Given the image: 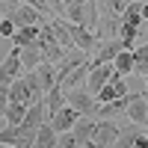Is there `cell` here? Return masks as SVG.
Segmentation results:
<instances>
[{
    "label": "cell",
    "mask_w": 148,
    "mask_h": 148,
    "mask_svg": "<svg viewBox=\"0 0 148 148\" xmlns=\"http://www.w3.org/2000/svg\"><path fill=\"white\" fill-rule=\"evenodd\" d=\"M65 27H68L71 39H74V47L86 51L89 56H95V53H98V47H101V36H98L95 30L83 27V24H74V21H65Z\"/></svg>",
    "instance_id": "3957f363"
},
{
    "label": "cell",
    "mask_w": 148,
    "mask_h": 148,
    "mask_svg": "<svg viewBox=\"0 0 148 148\" xmlns=\"http://www.w3.org/2000/svg\"><path fill=\"white\" fill-rule=\"evenodd\" d=\"M59 148H83V145L77 142L74 130H68V133H59Z\"/></svg>",
    "instance_id": "603a6c76"
},
{
    "label": "cell",
    "mask_w": 148,
    "mask_h": 148,
    "mask_svg": "<svg viewBox=\"0 0 148 148\" xmlns=\"http://www.w3.org/2000/svg\"><path fill=\"white\" fill-rule=\"evenodd\" d=\"M119 133H121V125H116V119H98V127L92 133V139L83 148H113Z\"/></svg>",
    "instance_id": "7a4b0ae2"
},
{
    "label": "cell",
    "mask_w": 148,
    "mask_h": 148,
    "mask_svg": "<svg viewBox=\"0 0 148 148\" xmlns=\"http://www.w3.org/2000/svg\"><path fill=\"white\" fill-rule=\"evenodd\" d=\"M24 80L30 83V89H33V95L36 98H45L47 92H45V86H42V80H39V74L36 71H24Z\"/></svg>",
    "instance_id": "7402d4cb"
},
{
    "label": "cell",
    "mask_w": 148,
    "mask_h": 148,
    "mask_svg": "<svg viewBox=\"0 0 148 148\" xmlns=\"http://www.w3.org/2000/svg\"><path fill=\"white\" fill-rule=\"evenodd\" d=\"M27 104H18V101H9V110H6V125H12V127H15V125H21V121L24 119H27Z\"/></svg>",
    "instance_id": "d6986e66"
},
{
    "label": "cell",
    "mask_w": 148,
    "mask_h": 148,
    "mask_svg": "<svg viewBox=\"0 0 148 148\" xmlns=\"http://www.w3.org/2000/svg\"><path fill=\"white\" fill-rule=\"evenodd\" d=\"M39 36H42V27H18L12 33V45L15 47H27L33 42H39Z\"/></svg>",
    "instance_id": "4fadbf2b"
},
{
    "label": "cell",
    "mask_w": 148,
    "mask_h": 148,
    "mask_svg": "<svg viewBox=\"0 0 148 148\" xmlns=\"http://www.w3.org/2000/svg\"><path fill=\"white\" fill-rule=\"evenodd\" d=\"M47 121H51V127H53L56 133H68V130H74V125L80 121V113H77L71 104H65L62 110H56Z\"/></svg>",
    "instance_id": "52a82bcc"
},
{
    "label": "cell",
    "mask_w": 148,
    "mask_h": 148,
    "mask_svg": "<svg viewBox=\"0 0 148 148\" xmlns=\"http://www.w3.org/2000/svg\"><path fill=\"white\" fill-rule=\"evenodd\" d=\"M127 104H130V95L119 98V101H110V104H101L98 119H121V116H127Z\"/></svg>",
    "instance_id": "30bf717a"
},
{
    "label": "cell",
    "mask_w": 148,
    "mask_h": 148,
    "mask_svg": "<svg viewBox=\"0 0 148 148\" xmlns=\"http://www.w3.org/2000/svg\"><path fill=\"white\" fill-rule=\"evenodd\" d=\"M116 77V65L113 62H107V65H92V71H89V83H86V89H89L92 95H98L104 89V86Z\"/></svg>",
    "instance_id": "ba28073f"
},
{
    "label": "cell",
    "mask_w": 148,
    "mask_h": 148,
    "mask_svg": "<svg viewBox=\"0 0 148 148\" xmlns=\"http://www.w3.org/2000/svg\"><path fill=\"white\" fill-rule=\"evenodd\" d=\"M0 148H15V145H0Z\"/></svg>",
    "instance_id": "484cf974"
},
{
    "label": "cell",
    "mask_w": 148,
    "mask_h": 148,
    "mask_svg": "<svg viewBox=\"0 0 148 148\" xmlns=\"http://www.w3.org/2000/svg\"><path fill=\"white\" fill-rule=\"evenodd\" d=\"M142 18H145V24H148V0L142 3Z\"/></svg>",
    "instance_id": "d4e9b609"
},
{
    "label": "cell",
    "mask_w": 148,
    "mask_h": 148,
    "mask_svg": "<svg viewBox=\"0 0 148 148\" xmlns=\"http://www.w3.org/2000/svg\"><path fill=\"white\" fill-rule=\"evenodd\" d=\"M127 119L133 125H148V89L145 92H130V104H127Z\"/></svg>",
    "instance_id": "8992f818"
},
{
    "label": "cell",
    "mask_w": 148,
    "mask_h": 148,
    "mask_svg": "<svg viewBox=\"0 0 148 148\" xmlns=\"http://www.w3.org/2000/svg\"><path fill=\"white\" fill-rule=\"evenodd\" d=\"M65 101L77 110L80 116H89V119H98V110H101V101L86 89V86H77V89H68L65 92Z\"/></svg>",
    "instance_id": "6da1fadb"
},
{
    "label": "cell",
    "mask_w": 148,
    "mask_h": 148,
    "mask_svg": "<svg viewBox=\"0 0 148 148\" xmlns=\"http://www.w3.org/2000/svg\"><path fill=\"white\" fill-rule=\"evenodd\" d=\"M33 71L39 74V80H42V86H45V92H51L53 86L59 83V77H56V65H51V62H42V65H36Z\"/></svg>",
    "instance_id": "2e32d148"
},
{
    "label": "cell",
    "mask_w": 148,
    "mask_h": 148,
    "mask_svg": "<svg viewBox=\"0 0 148 148\" xmlns=\"http://www.w3.org/2000/svg\"><path fill=\"white\" fill-rule=\"evenodd\" d=\"M95 127H98V119H89V116H80V121H77V125H74V136H77V142H80V145H86V142L92 139Z\"/></svg>",
    "instance_id": "5bb4252c"
},
{
    "label": "cell",
    "mask_w": 148,
    "mask_h": 148,
    "mask_svg": "<svg viewBox=\"0 0 148 148\" xmlns=\"http://www.w3.org/2000/svg\"><path fill=\"white\" fill-rule=\"evenodd\" d=\"M142 133H145V130H142V125H133V121H130V125L121 127V133H119V139H116V145H113V148H133Z\"/></svg>",
    "instance_id": "8fae6325"
},
{
    "label": "cell",
    "mask_w": 148,
    "mask_h": 148,
    "mask_svg": "<svg viewBox=\"0 0 148 148\" xmlns=\"http://www.w3.org/2000/svg\"><path fill=\"white\" fill-rule=\"evenodd\" d=\"M121 51H130V47L125 45V39H101V47H98V53L92 56V65H107V62H113Z\"/></svg>",
    "instance_id": "5b68a950"
},
{
    "label": "cell",
    "mask_w": 148,
    "mask_h": 148,
    "mask_svg": "<svg viewBox=\"0 0 148 148\" xmlns=\"http://www.w3.org/2000/svg\"><path fill=\"white\" fill-rule=\"evenodd\" d=\"M9 98H12V101H18V104H27V107H33L36 101H42V98H36V95H33L30 83L24 80V74H21V77L9 86Z\"/></svg>",
    "instance_id": "9c48e42d"
},
{
    "label": "cell",
    "mask_w": 148,
    "mask_h": 148,
    "mask_svg": "<svg viewBox=\"0 0 148 148\" xmlns=\"http://www.w3.org/2000/svg\"><path fill=\"white\" fill-rule=\"evenodd\" d=\"M9 86L6 83H0V130L6 127V110H9Z\"/></svg>",
    "instance_id": "44dd1931"
},
{
    "label": "cell",
    "mask_w": 148,
    "mask_h": 148,
    "mask_svg": "<svg viewBox=\"0 0 148 148\" xmlns=\"http://www.w3.org/2000/svg\"><path fill=\"white\" fill-rule=\"evenodd\" d=\"M145 86H148V74H145Z\"/></svg>",
    "instance_id": "4316f807"
},
{
    "label": "cell",
    "mask_w": 148,
    "mask_h": 148,
    "mask_svg": "<svg viewBox=\"0 0 148 148\" xmlns=\"http://www.w3.org/2000/svg\"><path fill=\"white\" fill-rule=\"evenodd\" d=\"M133 74H148V42H142L139 47H133Z\"/></svg>",
    "instance_id": "ac0fdd59"
},
{
    "label": "cell",
    "mask_w": 148,
    "mask_h": 148,
    "mask_svg": "<svg viewBox=\"0 0 148 148\" xmlns=\"http://www.w3.org/2000/svg\"><path fill=\"white\" fill-rule=\"evenodd\" d=\"M113 65H116V74H121V77L133 74V51H121V53L113 59Z\"/></svg>",
    "instance_id": "ffe728a7"
},
{
    "label": "cell",
    "mask_w": 148,
    "mask_h": 148,
    "mask_svg": "<svg viewBox=\"0 0 148 148\" xmlns=\"http://www.w3.org/2000/svg\"><path fill=\"white\" fill-rule=\"evenodd\" d=\"M21 62H24V71H33L36 65H42V62H45L39 42H33V45H27V47H21Z\"/></svg>",
    "instance_id": "7c38bea8"
},
{
    "label": "cell",
    "mask_w": 148,
    "mask_h": 148,
    "mask_svg": "<svg viewBox=\"0 0 148 148\" xmlns=\"http://www.w3.org/2000/svg\"><path fill=\"white\" fill-rule=\"evenodd\" d=\"M59 145V133L51 127V121H45L36 133V148H56Z\"/></svg>",
    "instance_id": "9a60e30c"
},
{
    "label": "cell",
    "mask_w": 148,
    "mask_h": 148,
    "mask_svg": "<svg viewBox=\"0 0 148 148\" xmlns=\"http://www.w3.org/2000/svg\"><path fill=\"white\" fill-rule=\"evenodd\" d=\"M24 74V62H21V47H12V53L0 62V83L12 86Z\"/></svg>",
    "instance_id": "277c9868"
},
{
    "label": "cell",
    "mask_w": 148,
    "mask_h": 148,
    "mask_svg": "<svg viewBox=\"0 0 148 148\" xmlns=\"http://www.w3.org/2000/svg\"><path fill=\"white\" fill-rule=\"evenodd\" d=\"M18 27H15V24H12L9 18H3V21H0V36H6V39H12V33H15Z\"/></svg>",
    "instance_id": "cb8c5ba5"
},
{
    "label": "cell",
    "mask_w": 148,
    "mask_h": 148,
    "mask_svg": "<svg viewBox=\"0 0 148 148\" xmlns=\"http://www.w3.org/2000/svg\"><path fill=\"white\" fill-rule=\"evenodd\" d=\"M45 101H47V119H51V116L56 113V110H62V107L68 104V101H65V89H62V86L56 83L53 89H51V92L45 95Z\"/></svg>",
    "instance_id": "e0dca14e"
}]
</instances>
